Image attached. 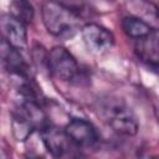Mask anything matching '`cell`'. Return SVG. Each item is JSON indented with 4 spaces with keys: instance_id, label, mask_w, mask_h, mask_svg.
<instances>
[{
    "instance_id": "obj_5",
    "label": "cell",
    "mask_w": 159,
    "mask_h": 159,
    "mask_svg": "<svg viewBox=\"0 0 159 159\" xmlns=\"http://www.w3.org/2000/svg\"><path fill=\"white\" fill-rule=\"evenodd\" d=\"M63 132L67 135L68 140L78 147H91L98 139L94 125L83 118L71 119L66 124Z\"/></svg>"
},
{
    "instance_id": "obj_15",
    "label": "cell",
    "mask_w": 159,
    "mask_h": 159,
    "mask_svg": "<svg viewBox=\"0 0 159 159\" xmlns=\"http://www.w3.org/2000/svg\"><path fill=\"white\" fill-rule=\"evenodd\" d=\"M153 159H157V158H153Z\"/></svg>"
},
{
    "instance_id": "obj_3",
    "label": "cell",
    "mask_w": 159,
    "mask_h": 159,
    "mask_svg": "<svg viewBox=\"0 0 159 159\" xmlns=\"http://www.w3.org/2000/svg\"><path fill=\"white\" fill-rule=\"evenodd\" d=\"M47 66L50 72L61 81H70L78 72V63L70 51L62 46H56L47 53Z\"/></svg>"
},
{
    "instance_id": "obj_12",
    "label": "cell",
    "mask_w": 159,
    "mask_h": 159,
    "mask_svg": "<svg viewBox=\"0 0 159 159\" xmlns=\"http://www.w3.org/2000/svg\"><path fill=\"white\" fill-rule=\"evenodd\" d=\"M10 15L21 21L24 25L31 22L34 17V7L29 1L17 0L10 2Z\"/></svg>"
},
{
    "instance_id": "obj_11",
    "label": "cell",
    "mask_w": 159,
    "mask_h": 159,
    "mask_svg": "<svg viewBox=\"0 0 159 159\" xmlns=\"http://www.w3.org/2000/svg\"><path fill=\"white\" fill-rule=\"evenodd\" d=\"M122 29L124 34L133 40H142L149 36L155 29H153L144 20L135 16H125L122 20Z\"/></svg>"
},
{
    "instance_id": "obj_14",
    "label": "cell",
    "mask_w": 159,
    "mask_h": 159,
    "mask_svg": "<svg viewBox=\"0 0 159 159\" xmlns=\"http://www.w3.org/2000/svg\"><path fill=\"white\" fill-rule=\"evenodd\" d=\"M72 159H84V158H81V157H76V158H72Z\"/></svg>"
},
{
    "instance_id": "obj_1",
    "label": "cell",
    "mask_w": 159,
    "mask_h": 159,
    "mask_svg": "<svg viewBox=\"0 0 159 159\" xmlns=\"http://www.w3.org/2000/svg\"><path fill=\"white\" fill-rule=\"evenodd\" d=\"M42 21L46 30L56 37H71L80 30V15L65 2L42 4Z\"/></svg>"
},
{
    "instance_id": "obj_10",
    "label": "cell",
    "mask_w": 159,
    "mask_h": 159,
    "mask_svg": "<svg viewBox=\"0 0 159 159\" xmlns=\"http://www.w3.org/2000/svg\"><path fill=\"white\" fill-rule=\"evenodd\" d=\"M11 125H12L14 137L19 142L26 140L31 135V133L34 132V129H36V125L34 124V122L31 120V118L24 112V109L20 106L12 112Z\"/></svg>"
},
{
    "instance_id": "obj_9",
    "label": "cell",
    "mask_w": 159,
    "mask_h": 159,
    "mask_svg": "<svg viewBox=\"0 0 159 159\" xmlns=\"http://www.w3.org/2000/svg\"><path fill=\"white\" fill-rule=\"evenodd\" d=\"M158 31L154 30L149 36L138 40L135 45V52L138 57L148 66L157 70L158 66Z\"/></svg>"
},
{
    "instance_id": "obj_7",
    "label": "cell",
    "mask_w": 159,
    "mask_h": 159,
    "mask_svg": "<svg viewBox=\"0 0 159 159\" xmlns=\"http://www.w3.org/2000/svg\"><path fill=\"white\" fill-rule=\"evenodd\" d=\"M0 60L2 61L6 70L19 77L27 80L29 77V67L21 56L20 51L11 47L4 40L0 41Z\"/></svg>"
},
{
    "instance_id": "obj_4",
    "label": "cell",
    "mask_w": 159,
    "mask_h": 159,
    "mask_svg": "<svg viewBox=\"0 0 159 159\" xmlns=\"http://www.w3.org/2000/svg\"><path fill=\"white\" fill-rule=\"evenodd\" d=\"M81 32H82V39L84 45L93 53H97V55L104 53L109 51L114 45L113 34L108 29L98 24H94V22L86 24L81 29Z\"/></svg>"
},
{
    "instance_id": "obj_6",
    "label": "cell",
    "mask_w": 159,
    "mask_h": 159,
    "mask_svg": "<svg viewBox=\"0 0 159 159\" xmlns=\"http://www.w3.org/2000/svg\"><path fill=\"white\" fill-rule=\"evenodd\" d=\"M0 32L2 35V40L7 42L11 47L16 50L25 48L27 43V32L26 25L15 19L10 14L0 15Z\"/></svg>"
},
{
    "instance_id": "obj_2",
    "label": "cell",
    "mask_w": 159,
    "mask_h": 159,
    "mask_svg": "<svg viewBox=\"0 0 159 159\" xmlns=\"http://www.w3.org/2000/svg\"><path fill=\"white\" fill-rule=\"evenodd\" d=\"M107 124L118 134L132 137L137 134L139 124L130 108L118 99H107L99 107Z\"/></svg>"
},
{
    "instance_id": "obj_8",
    "label": "cell",
    "mask_w": 159,
    "mask_h": 159,
    "mask_svg": "<svg viewBox=\"0 0 159 159\" xmlns=\"http://www.w3.org/2000/svg\"><path fill=\"white\" fill-rule=\"evenodd\" d=\"M41 138L45 148L55 158H61L68 149V138L63 130L46 124L41 130Z\"/></svg>"
},
{
    "instance_id": "obj_13",
    "label": "cell",
    "mask_w": 159,
    "mask_h": 159,
    "mask_svg": "<svg viewBox=\"0 0 159 159\" xmlns=\"http://www.w3.org/2000/svg\"><path fill=\"white\" fill-rule=\"evenodd\" d=\"M26 159H42V158L39 155H30V157H26Z\"/></svg>"
}]
</instances>
